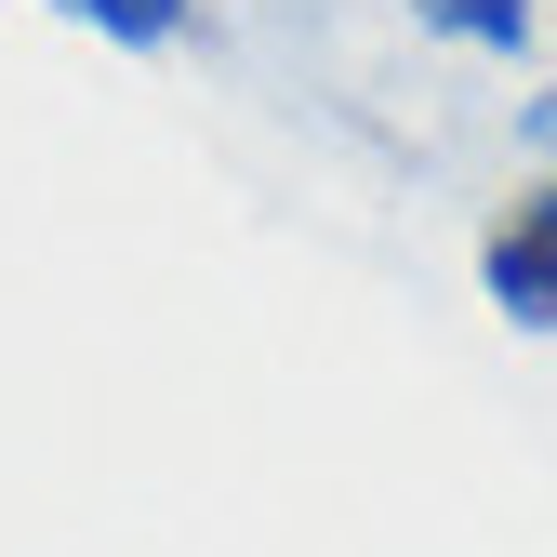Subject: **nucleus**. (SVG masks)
<instances>
[{
	"mask_svg": "<svg viewBox=\"0 0 557 557\" xmlns=\"http://www.w3.org/2000/svg\"><path fill=\"white\" fill-rule=\"evenodd\" d=\"M478 265H492V306H505V319L557 332V186H544V199H518V213L492 226V252H478Z\"/></svg>",
	"mask_w": 557,
	"mask_h": 557,
	"instance_id": "f257e3e1",
	"label": "nucleus"
},
{
	"mask_svg": "<svg viewBox=\"0 0 557 557\" xmlns=\"http://www.w3.org/2000/svg\"><path fill=\"white\" fill-rule=\"evenodd\" d=\"M425 27H451V40H478V53H518L531 40V0H411Z\"/></svg>",
	"mask_w": 557,
	"mask_h": 557,
	"instance_id": "f03ea898",
	"label": "nucleus"
},
{
	"mask_svg": "<svg viewBox=\"0 0 557 557\" xmlns=\"http://www.w3.org/2000/svg\"><path fill=\"white\" fill-rule=\"evenodd\" d=\"M53 14H81V27H107V40H173L186 0H53Z\"/></svg>",
	"mask_w": 557,
	"mask_h": 557,
	"instance_id": "7ed1b4c3",
	"label": "nucleus"
},
{
	"mask_svg": "<svg viewBox=\"0 0 557 557\" xmlns=\"http://www.w3.org/2000/svg\"><path fill=\"white\" fill-rule=\"evenodd\" d=\"M544 133H557V107H544Z\"/></svg>",
	"mask_w": 557,
	"mask_h": 557,
	"instance_id": "20e7f679",
	"label": "nucleus"
}]
</instances>
